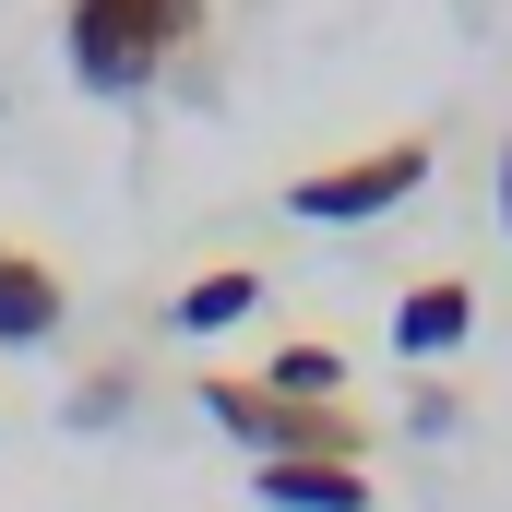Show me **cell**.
Returning <instances> with one entry per match:
<instances>
[{
    "instance_id": "obj_1",
    "label": "cell",
    "mask_w": 512,
    "mask_h": 512,
    "mask_svg": "<svg viewBox=\"0 0 512 512\" xmlns=\"http://www.w3.org/2000/svg\"><path fill=\"white\" fill-rule=\"evenodd\" d=\"M203 12L215 0H72L60 12V60L84 96H155L179 72V48H203Z\"/></svg>"
},
{
    "instance_id": "obj_2",
    "label": "cell",
    "mask_w": 512,
    "mask_h": 512,
    "mask_svg": "<svg viewBox=\"0 0 512 512\" xmlns=\"http://www.w3.org/2000/svg\"><path fill=\"white\" fill-rule=\"evenodd\" d=\"M203 417L251 453V465H370V417L358 405H286L251 370H203Z\"/></svg>"
},
{
    "instance_id": "obj_3",
    "label": "cell",
    "mask_w": 512,
    "mask_h": 512,
    "mask_svg": "<svg viewBox=\"0 0 512 512\" xmlns=\"http://www.w3.org/2000/svg\"><path fill=\"white\" fill-rule=\"evenodd\" d=\"M417 191H429V143L393 131V143H358V155H334V167H298V179H286V215H298V227H370L393 203H417Z\"/></svg>"
},
{
    "instance_id": "obj_4",
    "label": "cell",
    "mask_w": 512,
    "mask_h": 512,
    "mask_svg": "<svg viewBox=\"0 0 512 512\" xmlns=\"http://www.w3.org/2000/svg\"><path fill=\"white\" fill-rule=\"evenodd\" d=\"M465 334H477V286H465V274H417V286L393 298V346H405L417 370H441Z\"/></svg>"
},
{
    "instance_id": "obj_5",
    "label": "cell",
    "mask_w": 512,
    "mask_h": 512,
    "mask_svg": "<svg viewBox=\"0 0 512 512\" xmlns=\"http://www.w3.org/2000/svg\"><path fill=\"white\" fill-rule=\"evenodd\" d=\"M60 322H72V286H60L36 251L0 239V346H12V358H24V346H60Z\"/></svg>"
},
{
    "instance_id": "obj_6",
    "label": "cell",
    "mask_w": 512,
    "mask_h": 512,
    "mask_svg": "<svg viewBox=\"0 0 512 512\" xmlns=\"http://www.w3.org/2000/svg\"><path fill=\"white\" fill-rule=\"evenodd\" d=\"M262 501L274 512H370V465H262Z\"/></svg>"
},
{
    "instance_id": "obj_7",
    "label": "cell",
    "mask_w": 512,
    "mask_h": 512,
    "mask_svg": "<svg viewBox=\"0 0 512 512\" xmlns=\"http://www.w3.org/2000/svg\"><path fill=\"white\" fill-rule=\"evenodd\" d=\"M251 310H262V274H251V262H215V274H191V286H179L167 334H227V322H251Z\"/></svg>"
},
{
    "instance_id": "obj_8",
    "label": "cell",
    "mask_w": 512,
    "mask_h": 512,
    "mask_svg": "<svg viewBox=\"0 0 512 512\" xmlns=\"http://www.w3.org/2000/svg\"><path fill=\"white\" fill-rule=\"evenodd\" d=\"M262 393H286V405H346V346H274V358H262Z\"/></svg>"
},
{
    "instance_id": "obj_9",
    "label": "cell",
    "mask_w": 512,
    "mask_h": 512,
    "mask_svg": "<svg viewBox=\"0 0 512 512\" xmlns=\"http://www.w3.org/2000/svg\"><path fill=\"white\" fill-rule=\"evenodd\" d=\"M131 405V370H96V382H72V429H108Z\"/></svg>"
},
{
    "instance_id": "obj_10",
    "label": "cell",
    "mask_w": 512,
    "mask_h": 512,
    "mask_svg": "<svg viewBox=\"0 0 512 512\" xmlns=\"http://www.w3.org/2000/svg\"><path fill=\"white\" fill-rule=\"evenodd\" d=\"M405 429H417V441H453V429H465V405H453L441 382H417V393H405Z\"/></svg>"
},
{
    "instance_id": "obj_11",
    "label": "cell",
    "mask_w": 512,
    "mask_h": 512,
    "mask_svg": "<svg viewBox=\"0 0 512 512\" xmlns=\"http://www.w3.org/2000/svg\"><path fill=\"white\" fill-rule=\"evenodd\" d=\"M501 227H512V143H501Z\"/></svg>"
}]
</instances>
